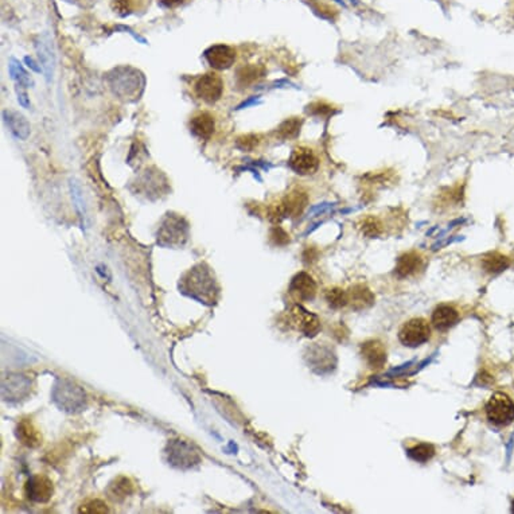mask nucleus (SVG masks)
Returning a JSON list of instances; mask_svg holds the SVG:
<instances>
[{"mask_svg": "<svg viewBox=\"0 0 514 514\" xmlns=\"http://www.w3.org/2000/svg\"><path fill=\"white\" fill-rule=\"evenodd\" d=\"M512 512L514 513V501H513V506H512Z\"/></svg>", "mask_w": 514, "mask_h": 514, "instance_id": "obj_38", "label": "nucleus"}, {"mask_svg": "<svg viewBox=\"0 0 514 514\" xmlns=\"http://www.w3.org/2000/svg\"><path fill=\"white\" fill-rule=\"evenodd\" d=\"M111 7L120 16H127L135 11L136 0H112Z\"/></svg>", "mask_w": 514, "mask_h": 514, "instance_id": "obj_31", "label": "nucleus"}, {"mask_svg": "<svg viewBox=\"0 0 514 514\" xmlns=\"http://www.w3.org/2000/svg\"><path fill=\"white\" fill-rule=\"evenodd\" d=\"M373 296L369 293V290L364 288L362 286H358L349 293V303H352L355 309H364L369 305H372Z\"/></svg>", "mask_w": 514, "mask_h": 514, "instance_id": "obj_25", "label": "nucleus"}, {"mask_svg": "<svg viewBox=\"0 0 514 514\" xmlns=\"http://www.w3.org/2000/svg\"><path fill=\"white\" fill-rule=\"evenodd\" d=\"M3 120L16 139L26 140L29 137L30 124L23 115L14 111H3Z\"/></svg>", "mask_w": 514, "mask_h": 514, "instance_id": "obj_18", "label": "nucleus"}, {"mask_svg": "<svg viewBox=\"0 0 514 514\" xmlns=\"http://www.w3.org/2000/svg\"><path fill=\"white\" fill-rule=\"evenodd\" d=\"M265 74V69L263 66L259 65H248V66H243L241 69H238L237 72V84L240 87L248 88L255 81L260 80Z\"/></svg>", "mask_w": 514, "mask_h": 514, "instance_id": "obj_21", "label": "nucleus"}, {"mask_svg": "<svg viewBox=\"0 0 514 514\" xmlns=\"http://www.w3.org/2000/svg\"><path fill=\"white\" fill-rule=\"evenodd\" d=\"M37 50H38V59L42 65V71L46 74V80L50 81L53 77V69H54V54L44 44H38Z\"/></svg>", "mask_w": 514, "mask_h": 514, "instance_id": "obj_24", "label": "nucleus"}, {"mask_svg": "<svg viewBox=\"0 0 514 514\" xmlns=\"http://www.w3.org/2000/svg\"><path fill=\"white\" fill-rule=\"evenodd\" d=\"M408 455L416 462H427L435 455V447L432 444L422 443L408 450Z\"/></svg>", "mask_w": 514, "mask_h": 514, "instance_id": "obj_26", "label": "nucleus"}, {"mask_svg": "<svg viewBox=\"0 0 514 514\" xmlns=\"http://www.w3.org/2000/svg\"><path fill=\"white\" fill-rule=\"evenodd\" d=\"M362 233L369 237V238H374L379 237L382 233V225L379 219L376 217H367L361 221L360 225Z\"/></svg>", "mask_w": 514, "mask_h": 514, "instance_id": "obj_28", "label": "nucleus"}, {"mask_svg": "<svg viewBox=\"0 0 514 514\" xmlns=\"http://www.w3.org/2000/svg\"><path fill=\"white\" fill-rule=\"evenodd\" d=\"M8 72H10L11 78L16 82V85H20L23 88H30L34 85L31 75L25 71V68L20 65L19 61H16L15 59H10Z\"/></svg>", "mask_w": 514, "mask_h": 514, "instance_id": "obj_23", "label": "nucleus"}, {"mask_svg": "<svg viewBox=\"0 0 514 514\" xmlns=\"http://www.w3.org/2000/svg\"><path fill=\"white\" fill-rule=\"evenodd\" d=\"M362 355L372 367H382L386 362L385 346L377 339H372L362 343Z\"/></svg>", "mask_w": 514, "mask_h": 514, "instance_id": "obj_19", "label": "nucleus"}, {"mask_svg": "<svg viewBox=\"0 0 514 514\" xmlns=\"http://www.w3.org/2000/svg\"><path fill=\"white\" fill-rule=\"evenodd\" d=\"M317 290H318L317 281L307 272L298 274L290 284V294L293 295V298L298 302L312 300L317 295Z\"/></svg>", "mask_w": 514, "mask_h": 514, "instance_id": "obj_11", "label": "nucleus"}, {"mask_svg": "<svg viewBox=\"0 0 514 514\" xmlns=\"http://www.w3.org/2000/svg\"><path fill=\"white\" fill-rule=\"evenodd\" d=\"M25 62L27 63V66H29L30 69H32L34 72H37V73L44 72V71H42V68H39V66L35 63V61L31 59V57H25Z\"/></svg>", "mask_w": 514, "mask_h": 514, "instance_id": "obj_36", "label": "nucleus"}, {"mask_svg": "<svg viewBox=\"0 0 514 514\" xmlns=\"http://www.w3.org/2000/svg\"><path fill=\"white\" fill-rule=\"evenodd\" d=\"M260 143L259 135H245L237 139V147L243 151H250Z\"/></svg>", "mask_w": 514, "mask_h": 514, "instance_id": "obj_32", "label": "nucleus"}, {"mask_svg": "<svg viewBox=\"0 0 514 514\" xmlns=\"http://www.w3.org/2000/svg\"><path fill=\"white\" fill-rule=\"evenodd\" d=\"M194 92L205 103H217L224 93V81L219 74H204L197 80Z\"/></svg>", "mask_w": 514, "mask_h": 514, "instance_id": "obj_7", "label": "nucleus"}, {"mask_svg": "<svg viewBox=\"0 0 514 514\" xmlns=\"http://www.w3.org/2000/svg\"><path fill=\"white\" fill-rule=\"evenodd\" d=\"M169 448V462L179 469H190L201 460L198 453L186 441H173Z\"/></svg>", "mask_w": 514, "mask_h": 514, "instance_id": "obj_8", "label": "nucleus"}, {"mask_svg": "<svg viewBox=\"0 0 514 514\" xmlns=\"http://www.w3.org/2000/svg\"><path fill=\"white\" fill-rule=\"evenodd\" d=\"M303 126V118H290L284 120L279 127L276 128V136L283 140L296 139L300 133Z\"/></svg>", "mask_w": 514, "mask_h": 514, "instance_id": "obj_22", "label": "nucleus"}, {"mask_svg": "<svg viewBox=\"0 0 514 514\" xmlns=\"http://www.w3.org/2000/svg\"><path fill=\"white\" fill-rule=\"evenodd\" d=\"M205 59L217 71L229 69L235 63V50L228 44H214L206 50Z\"/></svg>", "mask_w": 514, "mask_h": 514, "instance_id": "obj_12", "label": "nucleus"}, {"mask_svg": "<svg viewBox=\"0 0 514 514\" xmlns=\"http://www.w3.org/2000/svg\"><path fill=\"white\" fill-rule=\"evenodd\" d=\"M288 166L299 176H312L319 169V159L312 152V149L307 147H296L288 159Z\"/></svg>", "mask_w": 514, "mask_h": 514, "instance_id": "obj_9", "label": "nucleus"}, {"mask_svg": "<svg viewBox=\"0 0 514 514\" xmlns=\"http://www.w3.org/2000/svg\"><path fill=\"white\" fill-rule=\"evenodd\" d=\"M432 324L423 317H413L400 326L398 341L405 348H419L432 337Z\"/></svg>", "mask_w": 514, "mask_h": 514, "instance_id": "obj_4", "label": "nucleus"}, {"mask_svg": "<svg viewBox=\"0 0 514 514\" xmlns=\"http://www.w3.org/2000/svg\"><path fill=\"white\" fill-rule=\"evenodd\" d=\"M53 398L61 410L74 412L84 407L85 393L73 382L62 380L56 384Z\"/></svg>", "mask_w": 514, "mask_h": 514, "instance_id": "obj_6", "label": "nucleus"}, {"mask_svg": "<svg viewBox=\"0 0 514 514\" xmlns=\"http://www.w3.org/2000/svg\"><path fill=\"white\" fill-rule=\"evenodd\" d=\"M26 491H27L30 500L44 503L51 498L53 484L49 478H46L44 475H35V477L30 478L29 482L26 485Z\"/></svg>", "mask_w": 514, "mask_h": 514, "instance_id": "obj_15", "label": "nucleus"}, {"mask_svg": "<svg viewBox=\"0 0 514 514\" xmlns=\"http://www.w3.org/2000/svg\"><path fill=\"white\" fill-rule=\"evenodd\" d=\"M460 319L459 311L451 305H441L434 310L431 324L438 331H447L458 324Z\"/></svg>", "mask_w": 514, "mask_h": 514, "instance_id": "obj_13", "label": "nucleus"}, {"mask_svg": "<svg viewBox=\"0 0 514 514\" xmlns=\"http://www.w3.org/2000/svg\"><path fill=\"white\" fill-rule=\"evenodd\" d=\"M290 319L295 329L307 337L315 336L321 329V322L318 317L303 309L302 306H295L294 309L290 311Z\"/></svg>", "mask_w": 514, "mask_h": 514, "instance_id": "obj_10", "label": "nucleus"}, {"mask_svg": "<svg viewBox=\"0 0 514 514\" xmlns=\"http://www.w3.org/2000/svg\"><path fill=\"white\" fill-rule=\"evenodd\" d=\"M158 1L167 8H174V7H178V6L185 3V0H158Z\"/></svg>", "mask_w": 514, "mask_h": 514, "instance_id": "obj_35", "label": "nucleus"}, {"mask_svg": "<svg viewBox=\"0 0 514 514\" xmlns=\"http://www.w3.org/2000/svg\"><path fill=\"white\" fill-rule=\"evenodd\" d=\"M306 112L311 116H317V118H330L336 114V109L330 104L317 102V103L307 105Z\"/></svg>", "mask_w": 514, "mask_h": 514, "instance_id": "obj_29", "label": "nucleus"}, {"mask_svg": "<svg viewBox=\"0 0 514 514\" xmlns=\"http://www.w3.org/2000/svg\"><path fill=\"white\" fill-rule=\"evenodd\" d=\"M326 300L329 302V305L333 309L345 307L346 305H349V293H346L341 288H333L326 293Z\"/></svg>", "mask_w": 514, "mask_h": 514, "instance_id": "obj_27", "label": "nucleus"}, {"mask_svg": "<svg viewBox=\"0 0 514 514\" xmlns=\"http://www.w3.org/2000/svg\"><path fill=\"white\" fill-rule=\"evenodd\" d=\"M80 512H84V513H108V508L106 505L103 503L102 501H92L87 505H84V508L80 509Z\"/></svg>", "mask_w": 514, "mask_h": 514, "instance_id": "obj_33", "label": "nucleus"}, {"mask_svg": "<svg viewBox=\"0 0 514 514\" xmlns=\"http://www.w3.org/2000/svg\"><path fill=\"white\" fill-rule=\"evenodd\" d=\"M259 103H260V97H259V96H256V97H250V100H247V102H244V103L241 104V105H238V106H237V109H243V108H247V106H250V105H255V104Z\"/></svg>", "mask_w": 514, "mask_h": 514, "instance_id": "obj_37", "label": "nucleus"}, {"mask_svg": "<svg viewBox=\"0 0 514 514\" xmlns=\"http://www.w3.org/2000/svg\"><path fill=\"white\" fill-rule=\"evenodd\" d=\"M487 420L497 427H506L514 422V400L505 392H496L485 405Z\"/></svg>", "mask_w": 514, "mask_h": 514, "instance_id": "obj_5", "label": "nucleus"}, {"mask_svg": "<svg viewBox=\"0 0 514 514\" xmlns=\"http://www.w3.org/2000/svg\"><path fill=\"white\" fill-rule=\"evenodd\" d=\"M508 260L498 255H490L485 257L484 267L487 272H501L508 267Z\"/></svg>", "mask_w": 514, "mask_h": 514, "instance_id": "obj_30", "label": "nucleus"}, {"mask_svg": "<svg viewBox=\"0 0 514 514\" xmlns=\"http://www.w3.org/2000/svg\"><path fill=\"white\" fill-rule=\"evenodd\" d=\"M158 244L166 248L183 247L189 237V225L183 217L169 213L158 231Z\"/></svg>", "mask_w": 514, "mask_h": 514, "instance_id": "obj_3", "label": "nucleus"}, {"mask_svg": "<svg viewBox=\"0 0 514 514\" xmlns=\"http://www.w3.org/2000/svg\"><path fill=\"white\" fill-rule=\"evenodd\" d=\"M182 291L200 300L213 305L217 300L219 287L210 269L204 264L195 265L182 279Z\"/></svg>", "mask_w": 514, "mask_h": 514, "instance_id": "obj_1", "label": "nucleus"}, {"mask_svg": "<svg viewBox=\"0 0 514 514\" xmlns=\"http://www.w3.org/2000/svg\"><path fill=\"white\" fill-rule=\"evenodd\" d=\"M309 197L305 191L294 190L286 195L279 206V214L281 217H298L302 214L305 207L307 206Z\"/></svg>", "mask_w": 514, "mask_h": 514, "instance_id": "obj_14", "label": "nucleus"}, {"mask_svg": "<svg viewBox=\"0 0 514 514\" xmlns=\"http://www.w3.org/2000/svg\"><path fill=\"white\" fill-rule=\"evenodd\" d=\"M108 84L112 93L123 102H135L145 89V77L131 66H120L108 73Z\"/></svg>", "mask_w": 514, "mask_h": 514, "instance_id": "obj_2", "label": "nucleus"}, {"mask_svg": "<svg viewBox=\"0 0 514 514\" xmlns=\"http://www.w3.org/2000/svg\"><path fill=\"white\" fill-rule=\"evenodd\" d=\"M25 89L26 88L20 87V85H16L15 90H16V94H18V102H19V104H20L23 108H30L29 96H27V93L25 92Z\"/></svg>", "mask_w": 514, "mask_h": 514, "instance_id": "obj_34", "label": "nucleus"}, {"mask_svg": "<svg viewBox=\"0 0 514 514\" xmlns=\"http://www.w3.org/2000/svg\"><path fill=\"white\" fill-rule=\"evenodd\" d=\"M16 436L18 439L26 444L27 447H37L41 444V435L35 429V427L31 424V422L23 420L18 424L16 428Z\"/></svg>", "mask_w": 514, "mask_h": 514, "instance_id": "obj_20", "label": "nucleus"}, {"mask_svg": "<svg viewBox=\"0 0 514 514\" xmlns=\"http://www.w3.org/2000/svg\"><path fill=\"white\" fill-rule=\"evenodd\" d=\"M216 123L209 112H198L190 120V131L194 136L207 140L214 133Z\"/></svg>", "mask_w": 514, "mask_h": 514, "instance_id": "obj_17", "label": "nucleus"}, {"mask_svg": "<svg viewBox=\"0 0 514 514\" xmlns=\"http://www.w3.org/2000/svg\"><path fill=\"white\" fill-rule=\"evenodd\" d=\"M423 268V257L417 252H408L398 257L396 275L398 278H410Z\"/></svg>", "mask_w": 514, "mask_h": 514, "instance_id": "obj_16", "label": "nucleus"}]
</instances>
